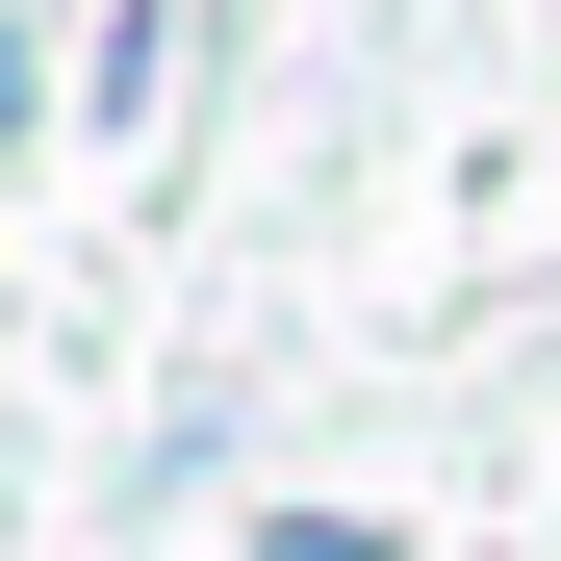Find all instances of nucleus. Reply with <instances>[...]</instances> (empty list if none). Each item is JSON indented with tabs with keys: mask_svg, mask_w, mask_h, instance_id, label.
<instances>
[{
	"mask_svg": "<svg viewBox=\"0 0 561 561\" xmlns=\"http://www.w3.org/2000/svg\"><path fill=\"white\" fill-rule=\"evenodd\" d=\"M255 561H409L383 511H255Z\"/></svg>",
	"mask_w": 561,
	"mask_h": 561,
	"instance_id": "obj_1",
	"label": "nucleus"
},
{
	"mask_svg": "<svg viewBox=\"0 0 561 561\" xmlns=\"http://www.w3.org/2000/svg\"><path fill=\"white\" fill-rule=\"evenodd\" d=\"M51 128V51H26V0H0V153H26Z\"/></svg>",
	"mask_w": 561,
	"mask_h": 561,
	"instance_id": "obj_2",
	"label": "nucleus"
}]
</instances>
